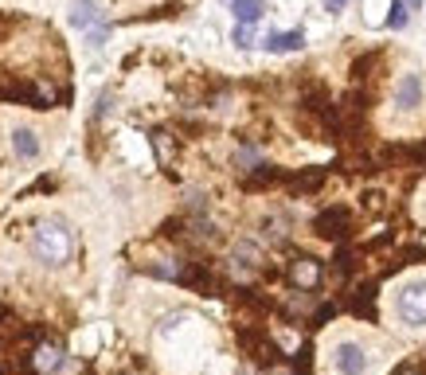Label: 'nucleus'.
Masks as SVG:
<instances>
[{"label": "nucleus", "instance_id": "nucleus-13", "mask_svg": "<svg viewBox=\"0 0 426 375\" xmlns=\"http://www.w3.org/2000/svg\"><path fill=\"white\" fill-rule=\"evenodd\" d=\"M235 43H239V47H251V43H254V24H239V28H235Z\"/></svg>", "mask_w": 426, "mask_h": 375}, {"label": "nucleus", "instance_id": "nucleus-8", "mask_svg": "<svg viewBox=\"0 0 426 375\" xmlns=\"http://www.w3.org/2000/svg\"><path fill=\"white\" fill-rule=\"evenodd\" d=\"M67 20H71V28H78V32H90V28L98 24V4H94V0H71Z\"/></svg>", "mask_w": 426, "mask_h": 375}, {"label": "nucleus", "instance_id": "nucleus-1", "mask_svg": "<svg viewBox=\"0 0 426 375\" xmlns=\"http://www.w3.org/2000/svg\"><path fill=\"white\" fill-rule=\"evenodd\" d=\"M32 254L43 266H67L75 258V231L59 219H43L32 234Z\"/></svg>", "mask_w": 426, "mask_h": 375}, {"label": "nucleus", "instance_id": "nucleus-5", "mask_svg": "<svg viewBox=\"0 0 426 375\" xmlns=\"http://www.w3.org/2000/svg\"><path fill=\"white\" fill-rule=\"evenodd\" d=\"M395 106H399V109L422 106V78H418V75H403L399 86H395Z\"/></svg>", "mask_w": 426, "mask_h": 375}, {"label": "nucleus", "instance_id": "nucleus-12", "mask_svg": "<svg viewBox=\"0 0 426 375\" xmlns=\"http://www.w3.org/2000/svg\"><path fill=\"white\" fill-rule=\"evenodd\" d=\"M407 24V4L403 0H391V12H387V28H403Z\"/></svg>", "mask_w": 426, "mask_h": 375}, {"label": "nucleus", "instance_id": "nucleus-4", "mask_svg": "<svg viewBox=\"0 0 426 375\" xmlns=\"http://www.w3.org/2000/svg\"><path fill=\"white\" fill-rule=\"evenodd\" d=\"M59 364H63V344H55V340L35 344V352H32V371L35 375H51Z\"/></svg>", "mask_w": 426, "mask_h": 375}, {"label": "nucleus", "instance_id": "nucleus-2", "mask_svg": "<svg viewBox=\"0 0 426 375\" xmlns=\"http://www.w3.org/2000/svg\"><path fill=\"white\" fill-rule=\"evenodd\" d=\"M399 321L403 325H426V282H407L399 290Z\"/></svg>", "mask_w": 426, "mask_h": 375}, {"label": "nucleus", "instance_id": "nucleus-16", "mask_svg": "<svg viewBox=\"0 0 426 375\" xmlns=\"http://www.w3.org/2000/svg\"><path fill=\"white\" fill-rule=\"evenodd\" d=\"M403 4H407V8H422V0H403Z\"/></svg>", "mask_w": 426, "mask_h": 375}, {"label": "nucleus", "instance_id": "nucleus-6", "mask_svg": "<svg viewBox=\"0 0 426 375\" xmlns=\"http://www.w3.org/2000/svg\"><path fill=\"white\" fill-rule=\"evenodd\" d=\"M290 282L301 285V290H317V285H321V262L297 258V262L290 266Z\"/></svg>", "mask_w": 426, "mask_h": 375}, {"label": "nucleus", "instance_id": "nucleus-15", "mask_svg": "<svg viewBox=\"0 0 426 375\" xmlns=\"http://www.w3.org/2000/svg\"><path fill=\"white\" fill-rule=\"evenodd\" d=\"M325 8H329V12H341V8H344V0H325Z\"/></svg>", "mask_w": 426, "mask_h": 375}, {"label": "nucleus", "instance_id": "nucleus-14", "mask_svg": "<svg viewBox=\"0 0 426 375\" xmlns=\"http://www.w3.org/2000/svg\"><path fill=\"white\" fill-rule=\"evenodd\" d=\"M239 165H242V168H251V165H259V153H251V149H242V153H239Z\"/></svg>", "mask_w": 426, "mask_h": 375}, {"label": "nucleus", "instance_id": "nucleus-9", "mask_svg": "<svg viewBox=\"0 0 426 375\" xmlns=\"http://www.w3.org/2000/svg\"><path fill=\"white\" fill-rule=\"evenodd\" d=\"M266 47H270V51H301V47H305V35H301V28H293V32L270 35Z\"/></svg>", "mask_w": 426, "mask_h": 375}, {"label": "nucleus", "instance_id": "nucleus-10", "mask_svg": "<svg viewBox=\"0 0 426 375\" xmlns=\"http://www.w3.org/2000/svg\"><path fill=\"white\" fill-rule=\"evenodd\" d=\"M262 8H266L262 0H231V12H235L239 24H254V20L262 16Z\"/></svg>", "mask_w": 426, "mask_h": 375}, {"label": "nucleus", "instance_id": "nucleus-11", "mask_svg": "<svg viewBox=\"0 0 426 375\" xmlns=\"http://www.w3.org/2000/svg\"><path fill=\"white\" fill-rule=\"evenodd\" d=\"M341 219H344V211H333V215L325 211V215L317 219V231H321V234H329V239H336V234H341L344 227H348V223H341Z\"/></svg>", "mask_w": 426, "mask_h": 375}, {"label": "nucleus", "instance_id": "nucleus-3", "mask_svg": "<svg viewBox=\"0 0 426 375\" xmlns=\"http://www.w3.org/2000/svg\"><path fill=\"white\" fill-rule=\"evenodd\" d=\"M336 367H341V375H364L368 356H364V348H360V344L341 340V344H336Z\"/></svg>", "mask_w": 426, "mask_h": 375}, {"label": "nucleus", "instance_id": "nucleus-7", "mask_svg": "<svg viewBox=\"0 0 426 375\" xmlns=\"http://www.w3.org/2000/svg\"><path fill=\"white\" fill-rule=\"evenodd\" d=\"M12 153H16V160H35L40 157V137L28 125H16L12 129Z\"/></svg>", "mask_w": 426, "mask_h": 375}]
</instances>
